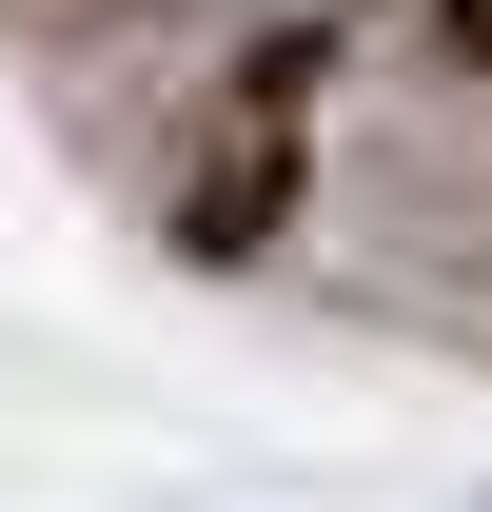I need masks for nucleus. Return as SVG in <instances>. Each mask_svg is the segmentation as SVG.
I'll list each match as a JSON object with an SVG mask.
<instances>
[{
  "mask_svg": "<svg viewBox=\"0 0 492 512\" xmlns=\"http://www.w3.org/2000/svg\"><path fill=\"white\" fill-rule=\"evenodd\" d=\"M433 20H453V40H473V60H492V0H433Z\"/></svg>",
  "mask_w": 492,
  "mask_h": 512,
  "instance_id": "obj_1",
  "label": "nucleus"
}]
</instances>
